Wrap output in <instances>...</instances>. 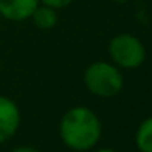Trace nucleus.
I'll return each mask as SVG.
<instances>
[{"label":"nucleus","mask_w":152,"mask_h":152,"mask_svg":"<svg viewBox=\"0 0 152 152\" xmlns=\"http://www.w3.org/2000/svg\"><path fill=\"white\" fill-rule=\"evenodd\" d=\"M59 134L69 149L85 152L98 144L102 137V123L93 110L87 106H74L61 118Z\"/></svg>","instance_id":"nucleus-1"},{"label":"nucleus","mask_w":152,"mask_h":152,"mask_svg":"<svg viewBox=\"0 0 152 152\" xmlns=\"http://www.w3.org/2000/svg\"><path fill=\"white\" fill-rule=\"evenodd\" d=\"M108 54L119 69H137L145 61V46L134 34L121 33L108 43Z\"/></svg>","instance_id":"nucleus-3"},{"label":"nucleus","mask_w":152,"mask_h":152,"mask_svg":"<svg viewBox=\"0 0 152 152\" xmlns=\"http://www.w3.org/2000/svg\"><path fill=\"white\" fill-rule=\"evenodd\" d=\"M74 0H39V4L48 5L51 8H56V10H61V8H66L72 4Z\"/></svg>","instance_id":"nucleus-8"},{"label":"nucleus","mask_w":152,"mask_h":152,"mask_svg":"<svg viewBox=\"0 0 152 152\" xmlns=\"http://www.w3.org/2000/svg\"><path fill=\"white\" fill-rule=\"evenodd\" d=\"M10 152H39L36 147H31V145H18V147L12 149Z\"/></svg>","instance_id":"nucleus-9"},{"label":"nucleus","mask_w":152,"mask_h":152,"mask_svg":"<svg viewBox=\"0 0 152 152\" xmlns=\"http://www.w3.org/2000/svg\"><path fill=\"white\" fill-rule=\"evenodd\" d=\"M31 20L39 30H51L57 25V10L39 4L31 13Z\"/></svg>","instance_id":"nucleus-6"},{"label":"nucleus","mask_w":152,"mask_h":152,"mask_svg":"<svg viewBox=\"0 0 152 152\" xmlns=\"http://www.w3.org/2000/svg\"><path fill=\"white\" fill-rule=\"evenodd\" d=\"M20 123L21 115L18 105L8 96L0 95V144L17 134Z\"/></svg>","instance_id":"nucleus-4"},{"label":"nucleus","mask_w":152,"mask_h":152,"mask_svg":"<svg viewBox=\"0 0 152 152\" xmlns=\"http://www.w3.org/2000/svg\"><path fill=\"white\" fill-rule=\"evenodd\" d=\"M113 2H119V4H123V2H128V0H113Z\"/></svg>","instance_id":"nucleus-11"},{"label":"nucleus","mask_w":152,"mask_h":152,"mask_svg":"<svg viewBox=\"0 0 152 152\" xmlns=\"http://www.w3.org/2000/svg\"><path fill=\"white\" fill-rule=\"evenodd\" d=\"M83 83L92 95L100 98L116 96L124 87V77L115 64L98 61L90 64L83 72Z\"/></svg>","instance_id":"nucleus-2"},{"label":"nucleus","mask_w":152,"mask_h":152,"mask_svg":"<svg viewBox=\"0 0 152 152\" xmlns=\"http://www.w3.org/2000/svg\"><path fill=\"white\" fill-rule=\"evenodd\" d=\"M134 141L139 152H152V116L145 118L139 124Z\"/></svg>","instance_id":"nucleus-7"},{"label":"nucleus","mask_w":152,"mask_h":152,"mask_svg":"<svg viewBox=\"0 0 152 152\" xmlns=\"http://www.w3.org/2000/svg\"><path fill=\"white\" fill-rule=\"evenodd\" d=\"M39 0H0V15L8 21L30 20Z\"/></svg>","instance_id":"nucleus-5"},{"label":"nucleus","mask_w":152,"mask_h":152,"mask_svg":"<svg viewBox=\"0 0 152 152\" xmlns=\"http://www.w3.org/2000/svg\"><path fill=\"white\" fill-rule=\"evenodd\" d=\"M95 152H118V151H115V149H108V147H103V149H96Z\"/></svg>","instance_id":"nucleus-10"}]
</instances>
